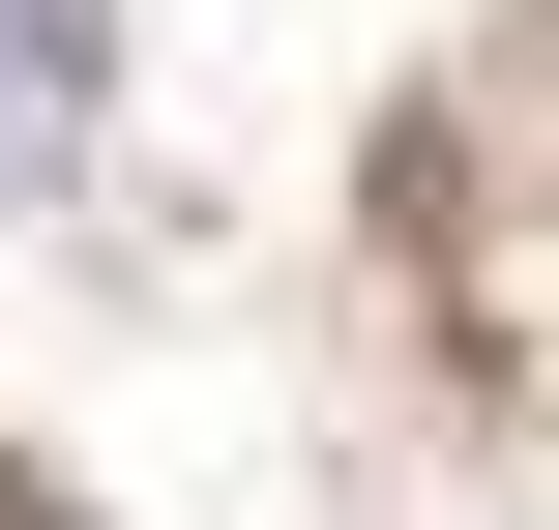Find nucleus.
<instances>
[{"mask_svg":"<svg viewBox=\"0 0 559 530\" xmlns=\"http://www.w3.org/2000/svg\"><path fill=\"white\" fill-rule=\"evenodd\" d=\"M88 89H118V0H0V177H88Z\"/></svg>","mask_w":559,"mask_h":530,"instance_id":"1","label":"nucleus"}]
</instances>
